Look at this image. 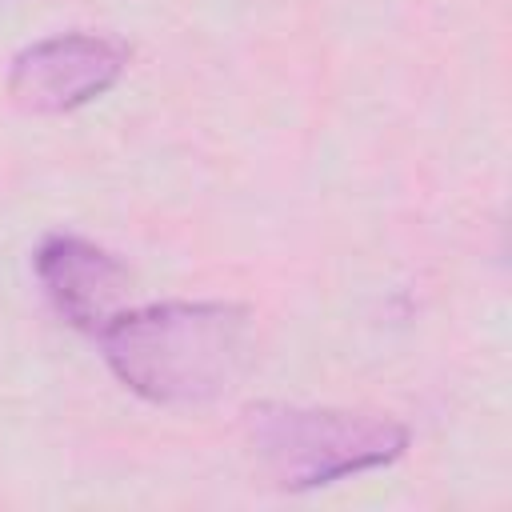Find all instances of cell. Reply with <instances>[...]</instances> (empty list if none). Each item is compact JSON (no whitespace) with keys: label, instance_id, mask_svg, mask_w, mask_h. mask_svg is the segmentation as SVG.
Instances as JSON below:
<instances>
[{"label":"cell","instance_id":"4","mask_svg":"<svg viewBox=\"0 0 512 512\" xmlns=\"http://www.w3.org/2000/svg\"><path fill=\"white\" fill-rule=\"evenodd\" d=\"M32 272L56 316L80 332L96 336L120 308H128V264L76 232H48L32 252Z\"/></svg>","mask_w":512,"mask_h":512},{"label":"cell","instance_id":"2","mask_svg":"<svg viewBox=\"0 0 512 512\" xmlns=\"http://www.w3.org/2000/svg\"><path fill=\"white\" fill-rule=\"evenodd\" d=\"M248 448L284 492H312L372 468H388L408 452V424L376 412L308 408L260 400L244 412Z\"/></svg>","mask_w":512,"mask_h":512},{"label":"cell","instance_id":"1","mask_svg":"<svg viewBox=\"0 0 512 512\" xmlns=\"http://www.w3.org/2000/svg\"><path fill=\"white\" fill-rule=\"evenodd\" d=\"M108 372L148 404L200 408L228 396L252 364V312L228 300L120 308L100 332Z\"/></svg>","mask_w":512,"mask_h":512},{"label":"cell","instance_id":"3","mask_svg":"<svg viewBox=\"0 0 512 512\" xmlns=\"http://www.w3.org/2000/svg\"><path fill=\"white\" fill-rule=\"evenodd\" d=\"M128 60L132 48L120 36H104V32L44 36L12 56L4 92L12 108H20L24 116H64L116 88L120 76L128 72Z\"/></svg>","mask_w":512,"mask_h":512}]
</instances>
